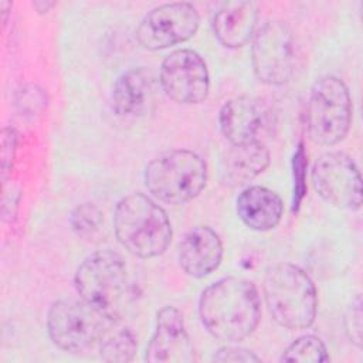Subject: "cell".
I'll return each mask as SVG.
<instances>
[{"mask_svg":"<svg viewBox=\"0 0 363 363\" xmlns=\"http://www.w3.org/2000/svg\"><path fill=\"white\" fill-rule=\"evenodd\" d=\"M199 315L206 330L216 339L227 343L241 342L259 323L258 289L244 278H221L201 292Z\"/></svg>","mask_w":363,"mask_h":363,"instance_id":"6da1fadb","label":"cell"},{"mask_svg":"<svg viewBox=\"0 0 363 363\" xmlns=\"http://www.w3.org/2000/svg\"><path fill=\"white\" fill-rule=\"evenodd\" d=\"M74 282L81 299L112 322L125 315L133 298L128 267L118 252L109 250L86 257L79 264Z\"/></svg>","mask_w":363,"mask_h":363,"instance_id":"7a4b0ae2","label":"cell"},{"mask_svg":"<svg viewBox=\"0 0 363 363\" xmlns=\"http://www.w3.org/2000/svg\"><path fill=\"white\" fill-rule=\"evenodd\" d=\"M113 228L119 244L139 258L163 254L173 235L166 211L143 193H132L118 201Z\"/></svg>","mask_w":363,"mask_h":363,"instance_id":"3957f363","label":"cell"},{"mask_svg":"<svg viewBox=\"0 0 363 363\" xmlns=\"http://www.w3.org/2000/svg\"><path fill=\"white\" fill-rule=\"evenodd\" d=\"M262 291L272 319L286 329H306L316 316L318 294L311 277L299 267L279 262L265 272Z\"/></svg>","mask_w":363,"mask_h":363,"instance_id":"277c9868","label":"cell"},{"mask_svg":"<svg viewBox=\"0 0 363 363\" xmlns=\"http://www.w3.org/2000/svg\"><path fill=\"white\" fill-rule=\"evenodd\" d=\"M207 183L206 162L197 153L173 149L152 159L145 169V184L159 200L184 204L197 197Z\"/></svg>","mask_w":363,"mask_h":363,"instance_id":"5b68a950","label":"cell"},{"mask_svg":"<svg viewBox=\"0 0 363 363\" xmlns=\"http://www.w3.org/2000/svg\"><path fill=\"white\" fill-rule=\"evenodd\" d=\"M352 123V99L346 84L325 75L315 81L306 104L309 138L322 146H333L345 139Z\"/></svg>","mask_w":363,"mask_h":363,"instance_id":"8992f818","label":"cell"},{"mask_svg":"<svg viewBox=\"0 0 363 363\" xmlns=\"http://www.w3.org/2000/svg\"><path fill=\"white\" fill-rule=\"evenodd\" d=\"M112 320L84 299L55 301L47 313V330L52 343L68 353H86L99 346Z\"/></svg>","mask_w":363,"mask_h":363,"instance_id":"52a82bcc","label":"cell"},{"mask_svg":"<svg viewBox=\"0 0 363 363\" xmlns=\"http://www.w3.org/2000/svg\"><path fill=\"white\" fill-rule=\"evenodd\" d=\"M251 62L255 77L267 85H284L295 74L299 48L292 28L281 20H268L252 35Z\"/></svg>","mask_w":363,"mask_h":363,"instance_id":"ba28073f","label":"cell"},{"mask_svg":"<svg viewBox=\"0 0 363 363\" xmlns=\"http://www.w3.org/2000/svg\"><path fill=\"white\" fill-rule=\"evenodd\" d=\"M200 14L186 1L160 4L145 14L135 35L150 51H159L190 40L199 30Z\"/></svg>","mask_w":363,"mask_h":363,"instance_id":"9c48e42d","label":"cell"},{"mask_svg":"<svg viewBox=\"0 0 363 363\" xmlns=\"http://www.w3.org/2000/svg\"><path fill=\"white\" fill-rule=\"evenodd\" d=\"M312 183L326 203L349 211L360 210V172L346 153L329 152L319 156L312 167Z\"/></svg>","mask_w":363,"mask_h":363,"instance_id":"30bf717a","label":"cell"},{"mask_svg":"<svg viewBox=\"0 0 363 363\" xmlns=\"http://www.w3.org/2000/svg\"><path fill=\"white\" fill-rule=\"evenodd\" d=\"M159 81L174 102L193 105L203 102L210 91V75L201 55L182 48L170 52L160 65Z\"/></svg>","mask_w":363,"mask_h":363,"instance_id":"8fae6325","label":"cell"},{"mask_svg":"<svg viewBox=\"0 0 363 363\" xmlns=\"http://www.w3.org/2000/svg\"><path fill=\"white\" fill-rule=\"evenodd\" d=\"M218 125L230 145L262 142L274 125L269 106L252 96H238L227 101L218 113Z\"/></svg>","mask_w":363,"mask_h":363,"instance_id":"7c38bea8","label":"cell"},{"mask_svg":"<svg viewBox=\"0 0 363 363\" xmlns=\"http://www.w3.org/2000/svg\"><path fill=\"white\" fill-rule=\"evenodd\" d=\"M194 347L184 328L182 312L174 306H163L156 315V328L146 347L149 363H191Z\"/></svg>","mask_w":363,"mask_h":363,"instance_id":"4fadbf2b","label":"cell"},{"mask_svg":"<svg viewBox=\"0 0 363 363\" xmlns=\"http://www.w3.org/2000/svg\"><path fill=\"white\" fill-rule=\"evenodd\" d=\"M180 268L193 278H204L214 272L223 259V242L218 234L207 225L189 230L179 242Z\"/></svg>","mask_w":363,"mask_h":363,"instance_id":"5bb4252c","label":"cell"},{"mask_svg":"<svg viewBox=\"0 0 363 363\" xmlns=\"http://www.w3.org/2000/svg\"><path fill=\"white\" fill-rule=\"evenodd\" d=\"M257 20L258 11L252 1H225L214 13L211 27L221 45L238 48L252 40Z\"/></svg>","mask_w":363,"mask_h":363,"instance_id":"9a60e30c","label":"cell"},{"mask_svg":"<svg viewBox=\"0 0 363 363\" xmlns=\"http://www.w3.org/2000/svg\"><path fill=\"white\" fill-rule=\"evenodd\" d=\"M237 214L241 221L255 231L275 228L284 214L281 197L268 187L250 186L237 197Z\"/></svg>","mask_w":363,"mask_h":363,"instance_id":"2e32d148","label":"cell"},{"mask_svg":"<svg viewBox=\"0 0 363 363\" xmlns=\"http://www.w3.org/2000/svg\"><path fill=\"white\" fill-rule=\"evenodd\" d=\"M271 155L264 142L230 145L221 159V180L230 187L244 186L269 166Z\"/></svg>","mask_w":363,"mask_h":363,"instance_id":"e0dca14e","label":"cell"},{"mask_svg":"<svg viewBox=\"0 0 363 363\" xmlns=\"http://www.w3.org/2000/svg\"><path fill=\"white\" fill-rule=\"evenodd\" d=\"M153 91L150 74L143 68H132L121 74L111 91L112 109L119 116H133L140 113Z\"/></svg>","mask_w":363,"mask_h":363,"instance_id":"ac0fdd59","label":"cell"},{"mask_svg":"<svg viewBox=\"0 0 363 363\" xmlns=\"http://www.w3.org/2000/svg\"><path fill=\"white\" fill-rule=\"evenodd\" d=\"M115 323V322H112ZM112 323L99 343V356L105 362H130L138 352L135 333L128 328L113 329Z\"/></svg>","mask_w":363,"mask_h":363,"instance_id":"d6986e66","label":"cell"},{"mask_svg":"<svg viewBox=\"0 0 363 363\" xmlns=\"http://www.w3.org/2000/svg\"><path fill=\"white\" fill-rule=\"evenodd\" d=\"M329 354L325 343L315 335H303L295 339L281 356V362H328Z\"/></svg>","mask_w":363,"mask_h":363,"instance_id":"ffe728a7","label":"cell"},{"mask_svg":"<svg viewBox=\"0 0 363 363\" xmlns=\"http://www.w3.org/2000/svg\"><path fill=\"white\" fill-rule=\"evenodd\" d=\"M102 221L101 210L92 203L78 204L69 217V223L72 230L78 235H89L95 233Z\"/></svg>","mask_w":363,"mask_h":363,"instance_id":"44dd1931","label":"cell"},{"mask_svg":"<svg viewBox=\"0 0 363 363\" xmlns=\"http://www.w3.org/2000/svg\"><path fill=\"white\" fill-rule=\"evenodd\" d=\"M16 106L21 115L34 116L43 112L45 106V94L34 84H26L16 92Z\"/></svg>","mask_w":363,"mask_h":363,"instance_id":"7402d4cb","label":"cell"},{"mask_svg":"<svg viewBox=\"0 0 363 363\" xmlns=\"http://www.w3.org/2000/svg\"><path fill=\"white\" fill-rule=\"evenodd\" d=\"M17 140L18 135L14 128L6 126L1 130V149H0V166H1V180L6 183L9 174L11 173V167L16 159L17 152Z\"/></svg>","mask_w":363,"mask_h":363,"instance_id":"603a6c76","label":"cell"},{"mask_svg":"<svg viewBox=\"0 0 363 363\" xmlns=\"http://www.w3.org/2000/svg\"><path fill=\"white\" fill-rule=\"evenodd\" d=\"M362 299L357 295L345 315V332L347 339L357 347H362Z\"/></svg>","mask_w":363,"mask_h":363,"instance_id":"cb8c5ba5","label":"cell"},{"mask_svg":"<svg viewBox=\"0 0 363 363\" xmlns=\"http://www.w3.org/2000/svg\"><path fill=\"white\" fill-rule=\"evenodd\" d=\"M213 360L214 362H221V363H250V362H259L261 359L252 353L251 350L245 349V347H240V346H224L221 349H218L214 354H213Z\"/></svg>","mask_w":363,"mask_h":363,"instance_id":"d4e9b609","label":"cell"},{"mask_svg":"<svg viewBox=\"0 0 363 363\" xmlns=\"http://www.w3.org/2000/svg\"><path fill=\"white\" fill-rule=\"evenodd\" d=\"M54 6H55V1H48V0H35V1H33V7H34L38 13H47V11H50Z\"/></svg>","mask_w":363,"mask_h":363,"instance_id":"484cf974","label":"cell"},{"mask_svg":"<svg viewBox=\"0 0 363 363\" xmlns=\"http://www.w3.org/2000/svg\"><path fill=\"white\" fill-rule=\"evenodd\" d=\"M10 10H11V3L10 1H6V0L0 1V11H1V16H3V26H6V23H7V14H9Z\"/></svg>","mask_w":363,"mask_h":363,"instance_id":"4316f807","label":"cell"}]
</instances>
